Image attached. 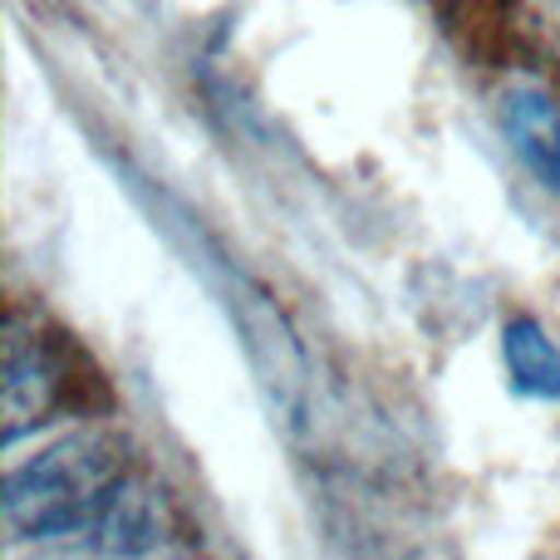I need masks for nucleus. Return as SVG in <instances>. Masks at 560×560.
Masks as SVG:
<instances>
[{"instance_id":"nucleus-1","label":"nucleus","mask_w":560,"mask_h":560,"mask_svg":"<svg viewBox=\"0 0 560 560\" xmlns=\"http://www.w3.org/2000/svg\"><path fill=\"white\" fill-rule=\"evenodd\" d=\"M128 472H133V457H128L124 433L114 428L69 433L5 472L0 522L20 546H74L79 551V541Z\"/></svg>"},{"instance_id":"nucleus-2","label":"nucleus","mask_w":560,"mask_h":560,"mask_svg":"<svg viewBox=\"0 0 560 560\" xmlns=\"http://www.w3.org/2000/svg\"><path fill=\"white\" fill-rule=\"evenodd\" d=\"M177 222H183V236H177L173 226H167V232L183 242L187 266L202 271L207 280H212L217 295H222L226 315H232L236 335H242V345H246V359H252V369H256V378H261L271 408L280 413V423L300 428L305 423V354H300L290 325L280 319L276 300L266 295V290L256 285V280L246 276L236 261H226L187 212H177Z\"/></svg>"},{"instance_id":"nucleus-3","label":"nucleus","mask_w":560,"mask_h":560,"mask_svg":"<svg viewBox=\"0 0 560 560\" xmlns=\"http://www.w3.org/2000/svg\"><path fill=\"white\" fill-rule=\"evenodd\" d=\"M79 349L45 315L10 310L5 319V443L45 428L65 408H84V388L74 384Z\"/></svg>"},{"instance_id":"nucleus-4","label":"nucleus","mask_w":560,"mask_h":560,"mask_svg":"<svg viewBox=\"0 0 560 560\" xmlns=\"http://www.w3.org/2000/svg\"><path fill=\"white\" fill-rule=\"evenodd\" d=\"M183 516L177 502L153 482L148 472H128L118 482V492L108 497V506L98 512V522L89 526V536L79 541V551L89 556H153V551H187Z\"/></svg>"},{"instance_id":"nucleus-5","label":"nucleus","mask_w":560,"mask_h":560,"mask_svg":"<svg viewBox=\"0 0 560 560\" xmlns=\"http://www.w3.org/2000/svg\"><path fill=\"white\" fill-rule=\"evenodd\" d=\"M497 114L516 163L536 177V187L560 197V104L536 84H506Z\"/></svg>"},{"instance_id":"nucleus-6","label":"nucleus","mask_w":560,"mask_h":560,"mask_svg":"<svg viewBox=\"0 0 560 560\" xmlns=\"http://www.w3.org/2000/svg\"><path fill=\"white\" fill-rule=\"evenodd\" d=\"M502 364L512 394L541 404L560 398V339L536 315H512L502 325Z\"/></svg>"},{"instance_id":"nucleus-7","label":"nucleus","mask_w":560,"mask_h":560,"mask_svg":"<svg viewBox=\"0 0 560 560\" xmlns=\"http://www.w3.org/2000/svg\"><path fill=\"white\" fill-rule=\"evenodd\" d=\"M512 20L541 55L560 59V0H512Z\"/></svg>"}]
</instances>
